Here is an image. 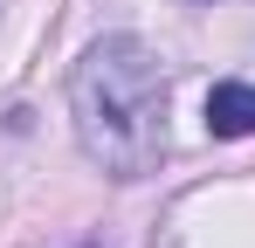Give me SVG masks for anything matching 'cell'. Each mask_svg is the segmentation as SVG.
<instances>
[{"label":"cell","mask_w":255,"mask_h":248,"mask_svg":"<svg viewBox=\"0 0 255 248\" xmlns=\"http://www.w3.org/2000/svg\"><path fill=\"white\" fill-rule=\"evenodd\" d=\"M69 111L83 152L111 179H145L166 152V76L138 35H104L69 76Z\"/></svg>","instance_id":"1"},{"label":"cell","mask_w":255,"mask_h":248,"mask_svg":"<svg viewBox=\"0 0 255 248\" xmlns=\"http://www.w3.org/2000/svg\"><path fill=\"white\" fill-rule=\"evenodd\" d=\"M207 131L214 138H249L255 131V83H214L207 90Z\"/></svg>","instance_id":"2"}]
</instances>
